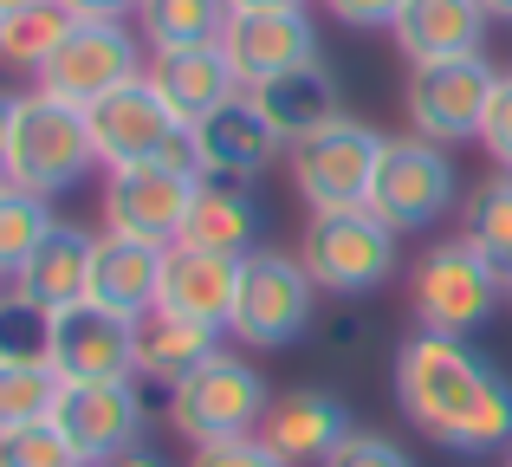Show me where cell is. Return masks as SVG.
<instances>
[{
  "label": "cell",
  "mask_w": 512,
  "mask_h": 467,
  "mask_svg": "<svg viewBox=\"0 0 512 467\" xmlns=\"http://www.w3.org/2000/svg\"><path fill=\"white\" fill-rule=\"evenodd\" d=\"M7 189H13V176H7V169H0V195H7Z\"/></svg>",
  "instance_id": "cell-43"
},
{
  "label": "cell",
  "mask_w": 512,
  "mask_h": 467,
  "mask_svg": "<svg viewBox=\"0 0 512 467\" xmlns=\"http://www.w3.org/2000/svg\"><path fill=\"white\" fill-rule=\"evenodd\" d=\"M52 422H59V435L72 442V455L85 467L117 461V455H130V448H143V390H137V377L65 383Z\"/></svg>",
  "instance_id": "cell-12"
},
{
  "label": "cell",
  "mask_w": 512,
  "mask_h": 467,
  "mask_svg": "<svg viewBox=\"0 0 512 467\" xmlns=\"http://www.w3.org/2000/svg\"><path fill=\"white\" fill-rule=\"evenodd\" d=\"M195 189H201V176L182 169V163H169V156L111 169V182H104V234L175 247L182 228H188V208H195Z\"/></svg>",
  "instance_id": "cell-10"
},
{
  "label": "cell",
  "mask_w": 512,
  "mask_h": 467,
  "mask_svg": "<svg viewBox=\"0 0 512 467\" xmlns=\"http://www.w3.org/2000/svg\"><path fill=\"white\" fill-rule=\"evenodd\" d=\"M188 467H286L273 455V448L260 442V435H247V442H214V448H195V461Z\"/></svg>",
  "instance_id": "cell-35"
},
{
  "label": "cell",
  "mask_w": 512,
  "mask_h": 467,
  "mask_svg": "<svg viewBox=\"0 0 512 467\" xmlns=\"http://www.w3.org/2000/svg\"><path fill=\"white\" fill-rule=\"evenodd\" d=\"M46 364L59 370L65 383H117V377H137V331L130 318L104 312V305H65L52 318V351Z\"/></svg>",
  "instance_id": "cell-14"
},
{
  "label": "cell",
  "mask_w": 512,
  "mask_h": 467,
  "mask_svg": "<svg viewBox=\"0 0 512 467\" xmlns=\"http://www.w3.org/2000/svg\"><path fill=\"white\" fill-rule=\"evenodd\" d=\"M0 467H85V461L72 455L59 422H26V429L0 435Z\"/></svg>",
  "instance_id": "cell-32"
},
{
  "label": "cell",
  "mask_w": 512,
  "mask_h": 467,
  "mask_svg": "<svg viewBox=\"0 0 512 467\" xmlns=\"http://www.w3.org/2000/svg\"><path fill=\"white\" fill-rule=\"evenodd\" d=\"M389 137L357 117H338L331 130L292 143V189L299 202H312V215H338V208H363L370 202V182L383 169Z\"/></svg>",
  "instance_id": "cell-5"
},
{
  "label": "cell",
  "mask_w": 512,
  "mask_h": 467,
  "mask_svg": "<svg viewBox=\"0 0 512 467\" xmlns=\"http://www.w3.org/2000/svg\"><path fill=\"white\" fill-rule=\"evenodd\" d=\"M65 396V377L52 364H0V435L26 429V422H52Z\"/></svg>",
  "instance_id": "cell-28"
},
{
  "label": "cell",
  "mask_w": 512,
  "mask_h": 467,
  "mask_svg": "<svg viewBox=\"0 0 512 467\" xmlns=\"http://www.w3.org/2000/svg\"><path fill=\"white\" fill-rule=\"evenodd\" d=\"M500 292H506V266L487 260L467 234L428 247L422 266H415V279H409L415 325L435 331V338H467L474 325H487Z\"/></svg>",
  "instance_id": "cell-2"
},
{
  "label": "cell",
  "mask_w": 512,
  "mask_h": 467,
  "mask_svg": "<svg viewBox=\"0 0 512 467\" xmlns=\"http://www.w3.org/2000/svg\"><path fill=\"white\" fill-rule=\"evenodd\" d=\"M247 98H253V111L266 117V124L279 130V143H305V137H318V130H331L338 124V78L325 72V65H299V72H279V78H266V85H247Z\"/></svg>",
  "instance_id": "cell-24"
},
{
  "label": "cell",
  "mask_w": 512,
  "mask_h": 467,
  "mask_svg": "<svg viewBox=\"0 0 512 467\" xmlns=\"http://www.w3.org/2000/svg\"><path fill=\"white\" fill-rule=\"evenodd\" d=\"M91 260H98V234H85V228H72V221H59V228L39 240L33 260H26L20 273L7 279V292L59 318L65 305H85V299H91Z\"/></svg>",
  "instance_id": "cell-18"
},
{
  "label": "cell",
  "mask_w": 512,
  "mask_h": 467,
  "mask_svg": "<svg viewBox=\"0 0 512 467\" xmlns=\"http://www.w3.org/2000/svg\"><path fill=\"white\" fill-rule=\"evenodd\" d=\"M506 467H512V461H506Z\"/></svg>",
  "instance_id": "cell-45"
},
{
  "label": "cell",
  "mask_w": 512,
  "mask_h": 467,
  "mask_svg": "<svg viewBox=\"0 0 512 467\" xmlns=\"http://www.w3.org/2000/svg\"><path fill=\"white\" fill-rule=\"evenodd\" d=\"M13 124H20V98L0 91V169H7V150H13Z\"/></svg>",
  "instance_id": "cell-38"
},
{
  "label": "cell",
  "mask_w": 512,
  "mask_h": 467,
  "mask_svg": "<svg viewBox=\"0 0 512 467\" xmlns=\"http://www.w3.org/2000/svg\"><path fill=\"white\" fill-rule=\"evenodd\" d=\"M52 351V312L26 299H0V364H46Z\"/></svg>",
  "instance_id": "cell-31"
},
{
  "label": "cell",
  "mask_w": 512,
  "mask_h": 467,
  "mask_svg": "<svg viewBox=\"0 0 512 467\" xmlns=\"http://www.w3.org/2000/svg\"><path fill=\"white\" fill-rule=\"evenodd\" d=\"M26 7H39V0H0V20H13V13H26Z\"/></svg>",
  "instance_id": "cell-41"
},
{
  "label": "cell",
  "mask_w": 512,
  "mask_h": 467,
  "mask_svg": "<svg viewBox=\"0 0 512 467\" xmlns=\"http://www.w3.org/2000/svg\"><path fill=\"white\" fill-rule=\"evenodd\" d=\"M331 20L344 26H396V13L409 7V0H325Z\"/></svg>",
  "instance_id": "cell-36"
},
{
  "label": "cell",
  "mask_w": 512,
  "mask_h": 467,
  "mask_svg": "<svg viewBox=\"0 0 512 467\" xmlns=\"http://www.w3.org/2000/svg\"><path fill=\"white\" fill-rule=\"evenodd\" d=\"M163 253L150 240H124V234H98V260H91V305L130 318L137 325L150 305H163Z\"/></svg>",
  "instance_id": "cell-23"
},
{
  "label": "cell",
  "mask_w": 512,
  "mask_h": 467,
  "mask_svg": "<svg viewBox=\"0 0 512 467\" xmlns=\"http://www.w3.org/2000/svg\"><path fill=\"white\" fill-rule=\"evenodd\" d=\"M506 292H512V266H506Z\"/></svg>",
  "instance_id": "cell-44"
},
{
  "label": "cell",
  "mask_w": 512,
  "mask_h": 467,
  "mask_svg": "<svg viewBox=\"0 0 512 467\" xmlns=\"http://www.w3.org/2000/svg\"><path fill=\"white\" fill-rule=\"evenodd\" d=\"M52 228H59V221H52V208L39 202V195H26V189H7V195H0V279L20 273Z\"/></svg>",
  "instance_id": "cell-29"
},
{
  "label": "cell",
  "mask_w": 512,
  "mask_h": 467,
  "mask_svg": "<svg viewBox=\"0 0 512 467\" xmlns=\"http://www.w3.org/2000/svg\"><path fill=\"white\" fill-rule=\"evenodd\" d=\"M480 143H487V156L512 176V72H500V91H493V111H487Z\"/></svg>",
  "instance_id": "cell-34"
},
{
  "label": "cell",
  "mask_w": 512,
  "mask_h": 467,
  "mask_svg": "<svg viewBox=\"0 0 512 467\" xmlns=\"http://www.w3.org/2000/svg\"><path fill=\"white\" fill-rule=\"evenodd\" d=\"M396 240L402 234H389L370 208H338V215H312L299 240V266L312 273V286L357 299L396 273Z\"/></svg>",
  "instance_id": "cell-7"
},
{
  "label": "cell",
  "mask_w": 512,
  "mask_h": 467,
  "mask_svg": "<svg viewBox=\"0 0 512 467\" xmlns=\"http://www.w3.org/2000/svg\"><path fill=\"white\" fill-rule=\"evenodd\" d=\"M221 52L234 65L240 91L266 85L279 72H299V65L318 59V33L305 20V7H273V13H227L221 26Z\"/></svg>",
  "instance_id": "cell-15"
},
{
  "label": "cell",
  "mask_w": 512,
  "mask_h": 467,
  "mask_svg": "<svg viewBox=\"0 0 512 467\" xmlns=\"http://www.w3.org/2000/svg\"><path fill=\"white\" fill-rule=\"evenodd\" d=\"M65 26H72V13H65L59 0H39V7L0 20V65H7V72H33L39 78V65L59 52Z\"/></svg>",
  "instance_id": "cell-27"
},
{
  "label": "cell",
  "mask_w": 512,
  "mask_h": 467,
  "mask_svg": "<svg viewBox=\"0 0 512 467\" xmlns=\"http://www.w3.org/2000/svg\"><path fill=\"white\" fill-rule=\"evenodd\" d=\"M467 240H474L487 260L512 266V176L506 169L474 189V202H467Z\"/></svg>",
  "instance_id": "cell-30"
},
{
  "label": "cell",
  "mask_w": 512,
  "mask_h": 467,
  "mask_svg": "<svg viewBox=\"0 0 512 467\" xmlns=\"http://www.w3.org/2000/svg\"><path fill=\"white\" fill-rule=\"evenodd\" d=\"M344 435H350V416L331 390H286L273 396V409L260 422V442L286 467H325L344 448Z\"/></svg>",
  "instance_id": "cell-17"
},
{
  "label": "cell",
  "mask_w": 512,
  "mask_h": 467,
  "mask_svg": "<svg viewBox=\"0 0 512 467\" xmlns=\"http://www.w3.org/2000/svg\"><path fill=\"white\" fill-rule=\"evenodd\" d=\"M325 467H415V461L402 455V448L389 442V435H370V429H350V435H344V448H338V455H331Z\"/></svg>",
  "instance_id": "cell-33"
},
{
  "label": "cell",
  "mask_w": 512,
  "mask_h": 467,
  "mask_svg": "<svg viewBox=\"0 0 512 467\" xmlns=\"http://www.w3.org/2000/svg\"><path fill=\"white\" fill-rule=\"evenodd\" d=\"M487 20L493 13L480 0H409L389 33H396L409 65H441V59H474L487 46Z\"/></svg>",
  "instance_id": "cell-20"
},
{
  "label": "cell",
  "mask_w": 512,
  "mask_h": 467,
  "mask_svg": "<svg viewBox=\"0 0 512 467\" xmlns=\"http://www.w3.org/2000/svg\"><path fill=\"white\" fill-rule=\"evenodd\" d=\"M91 143H98L104 169H130V163H156L175 137H182V117L163 104V91L150 85V72L137 85H117L111 98L91 104Z\"/></svg>",
  "instance_id": "cell-13"
},
{
  "label": "cell",
  "mask_w": 512,
  "mask_h": 467,
  "mask_svg": "<svg viewBox=\"0 0 512 467\" xmlns=\"http://www.w3.org/2000/svg\"><path fill=\"white\" fill-rule=\"evenodd\" d=\"M266 409H273V396H266V377L247 364V357H208V364L195 370V377H182L169 390V422L182 442L195 448H214V442H247V435H260Z\"/></svg>",
  "instance_id": "cell-4"
},
{
  "label": "cell",
  "mask_w": 512,
  "mask_h": 467,
  "mask_svg": "<svg viewBox=\"0 0 512 467\" xmlns=\"http://www.w3.org/2000/svg\"><path fill=\"white\" fill-rule=\"evenodd\" d=\"M143 78V46L124 20H72L46 65H39V91L59 104L91 111L98 98H111L117 85Z\"/></svg>",
  "instance_id": "cell-6"
},
{
  "label": "cell",
  "mask_w": 512,
  "mask_h": 467,
  "mask_svg": "<svg viewBox=\"0 0 512 467\" xmlns=\"http://www.w3.org/2000/svg\"><path fill=\"white\" fill-rule=\"evenodd\" d=\"M150 85L163 91V104L182 117V130H195L201 117H214L221 104L240 98V78H234V65H227L221 39H214V46L156 52V59H150Z\"/></svg>",
  "instance_id": "cell-19"
},
{
  "label": "cell",
  "mask_w": 512,
  "mask_h": 467,
  "mask_svg": "<svg viewBox=\"0 0 512 467\" xmlns=\"http://www.w3.org/2000/svg\"><path fill=\"white\" fill-rule=\"evenodd\" d=\"M98 467H169L163 455H150V448H130V455H117V461H98Z\"/></svg>",
  "instance_id": "cell-39"
},
{
  "label": "cell",
  "mask_w": 512,
  "mask_h": 467,
  "mask_svg": "<svg viewBox=\"0 0 512 467\" xmlns=\"http://www.w3.org/2000/svg\"><path fill=\"white\" fill-rule=\"evenodd\" d=\"M234 292H240V253H208V247H188V240H175L163 253V305H175V312L227 331Z\"/></svg>",
  "instance_id": "cell-22"
},
{
  "label": "cell",
  "mask_w": 512,
  "mask_h": 467,
  "mask_svg": "<svg viewBox=\"0 0 512 467\" xmlns=\"http://www.w3.org/2000/svg\"><path fill=\"white\" fill-rule=\"evenodd\" d=\"M273 7H305V0H227V13H273Z\"/></svg>",
  "instance_id": "cell-40"
},
{
  "label": "cell",
  "mask_w": 512,
  "mask_h": 467,
  "mask_svg": "<svg viewBox=\"0 0 512 467\" xmlns=\"http://www.w3.org/2000/svg\"><path fill=\"white\" fill-rule=\"evenodd\" d=\"M72 20H124V13H137L143 0H59Z\"/></svg>",
  "instance_id": "cell-37"
},
{
  "label": "cell",
  "mask_w": 512,
  "mask_h": 467,
  "mask_svg": "<svg viewBox=\"0 0 512 467\" xmlns=\"http://www.w3.org/2000/svg\"><path fill=\"white\" fill-rule=\"evenodd\" d=\"M221 26H227V0H143L137 7V33L150 52L214 46Z\"/></svg>",
  "instance_id": "cell-26"
},
{
  "label": "cell",
  "mask_w": 512,
  "mask_h": 467,
  "mask_svg": "<svg viewBox=\"0 0 512 467\" xmlns=\"http://www.w3.org/2000/svg\"><path fill=\"white\" fill-rule=\"evenodd\" d=\"M454 189H461V176H454V163H448L441 143H428V137H389L383 169H376L370 202H363V208H370L389 234H422V228H435V221L448 215Z\"/></svg>",
  "instance_id": "cell-8"
},
{
  "label": "cell",
  "mask_w": 512,
  "mask_h": 467,
  "mask_svg": "<svg viewBox=\"0 0 512 467\" xmlns=\"http://www.w3.org/2000/svg\"><path fill=\"white\" fill-rule=\"evenodd\" d=\"M188 143H195L201 176H221V182H253L279 150H286V143H279V130L253 111L247 91H240L234 104H221L214 117H201V124L188 130Z\"/></svg>",
  "instance_id": "cell-16"
},
{
  "label": "cell",
  "mask_w": 512,
  "mask_h": 467,
  "mask_svg": "<svg viewBox=\"0 0 512 467\" xmlns=\"http://www.w3.org/2000/svg\"><path fill=\"white\" fill-rule=\"evenodd\" d=\"M396 403L435 448H454V455L512 448V383L461 338L415 331L396 351Z\"/></svg>",
  "instance_id": "cell-1"
},
{
  "label": "cell",
  "mask_w": 512,
  "mask_h": 467,
  "mask_svg": "<svg viewBox=\"0 0 512 467\" xmlns=\"http://www.w3.org/2000/svg\"><path fill=\"white\" fill-rule=\"evenodd\" d=\"M480 7H487L493 20H512V0H480Z\"/></svg>",
  "instance_id": "cell-42"
},
{
  "label": "cell",
  "mask_w": 512,
  "mask_h": 467,
  "mask_svg": "<svg viewBox=\"0 0 512 467\" xmlns=\"http://www.w3.org/2000/svg\"><path fill=\"white\" fill-rule=\"evenodd\" d=\"M91 163H98V143H91V117L78 104H59L46 91L20 98V124H13V150H7L13 189L52 202L72 182H85Z\"/></svg>",
  "instance_id": "cell-3"
},
{
  "label": "cell",
  "mask_w": 512,
  "mask_h": 467,
  "mask_svg": "<svg viewBox=\"0 0 512 467\" xmlns=\"http://www.w3.org/2000/svg\"><path fill=\"white\" fill-rule=\"evenodd\" d=\"M130 331H137V383L175 390V383L195 377L208 357H221V331L188 318V312H175V305H150Z\"/></svg>",
  "instance_id": "cell-21"
},
{
  "label": "cell",
  "mask_w": 512,
  "mask_h": 467,
  "mask_svg": "<svg viewBox=\"0 0 512 467\" xmlns=\"http://www.w3.org/2000/svg\"><path fill=\"white\" fill-rule=\"evenodd\" d=\"M493 91L500 72L487 65V52L474 59H441V65H415L409 72V124L428 143H467L487 130Z\"/></svg>",
  "instance_id": "cell-11"
},
{
  "label": "cell",
  "mask_w": 512,
  "mask_h": 467,
  "mask_svg": "<svg viewBox=\"0 0 512 467\" xmlns=\"http://www.w3.org/2000/svg\"><path fill=\"white\" fill-rule=\"evenodd\" d=\"M312 273L286 253H247L240 260V292H234V331L247 351H279V344L312 331Z\"/></svg>",
  "instance_id": "cell-9"
},
{
  "label": "cell",
  "mask_w": 512,
  "mask_h": 467,
  "mask_svg": "<svg viewBox=\"0 0 512 467\" xmlns=\"http://www.w3.org/2000/svg\"><path fill=\"white\" fill-rule=\"evenodd\" d=\"M188 247H208V253H260V208H253L247 182H221V176H201L195 208H188Z\"/></svg>",
  "instance_id": "cell-25"
}]
</instances>
